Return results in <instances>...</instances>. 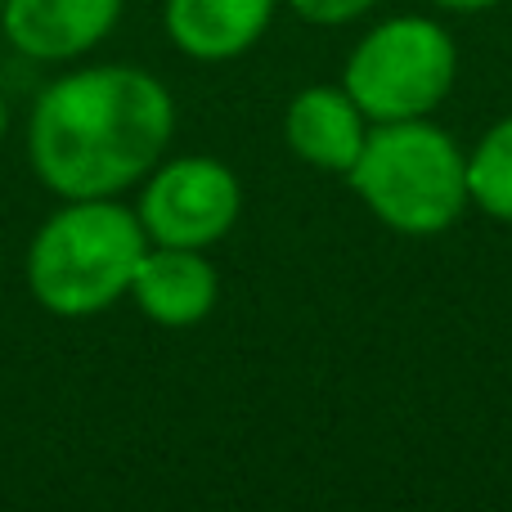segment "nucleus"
I'll return each instance as SVG.
<instances>
[{"mask_svg":"<svg viewBox=\"0 0 512 512\" xmlns=\"http://www.w3.org/2000/svg\"><path fill=\"white\" fill-rule=\"evenodd\" d=\"M454 86V41L432 18H391L355 45L346 95L369 122L427 117Z\"/></svg>","mask_w":512,"mask_h":512,"instance_id":"4","label":"nucleus"},{"mask_svg":"<svg viewBox=\"0 0 512 512\" xmlns=\"http://www.w3.org/2000/svg\"><path fill=\"white\" fill-rule=\"evenodd\" d=\"M288 5L297 9L301 18H310V23H351L373 0H288Z\"/></svg>","mask_w":512,"mask_h":512,"instance_id":"11","label":"nucleus"},{"mask_svg":"<svg viewBox=\"0 0 512 512\" xmlns=\"http://www.w3.org/2000/svg\"><path fill=\"white\" fill-rule=\"evenodd\" d=\"M432 5H445V9H486L495 0H432Z\"/></svg>","mask_w":512,"mask_h":512,"instance_id":"12","label":"nucleus"},{"mask_svg":"<svg viewBox=\"0 0 512 512\" xmlns=\"http://www.w3.org/2000/svg\"><path fill=\"white\" fill-rule=\"evenodd\" d=\"M176 131V104L158 77L99 63L50 81L32 108L27 153L50 194L117 198L158 167Z\"/></svg>","mask_w":512,"mask_h":512,"instance_id":"1","label":"nucleus"},{"mask_svg":"<svg viewBox=\"0 0 512 512\" xmlns=\"http://www.w3.org/2000/svg\"><path fill=\"white\" fill-rule=\"evenodd\" d=\"M5 126H9V113H5V99H0V140H5Z\"/></svg>","mask_w":512,"mask_h":512,"instance_id":"13","label":"nucleus"},{"mask_svg":"<svg viewBox=\"0 0 512 512\" xmlns=\"http://www.w3.org/2000/svg\"><path fill=\"white\" fill-rule=\"evenodd\" d=\"M122 0H5L0 27L27 59L63 63L86 54L117 27Z\"/></svg>","mask_w":512,"mask_h":512,"instance_id":"6","label":"nucleus"},{"mask_svg":"<svg viewBox=\"0 0 512 512\" xmlns=\"http://www.w3.org/2000/svg\"><path fill=\"white\" fill-rule=\"evenodd\" d=\"M243 189L234 171L216 158H176L153 171L140 194V225L149 243L167 248H207L239 221Z\"/></svg>","mask_w":512,"mask_h":512,"instance_id":"5","label":"nucleus"},{"mask_svg":"<svg viewBox=\"0 0 512 512\" xmlns=\"http://www.w3.org/2000/svg\"><path fill=\"white\" fill-rule=\"evenodd\" d=\"M274 0H167V32L189 59H239L270 27Z\"/></svg>","mask_w":512,"mask_h":512,"instance_id":"9","label":"nucleus"},{"mask_svg":"<svg viewBox=\"0 0 512 512\" xmlns=\"http://www.w3.org/2000/svg\"><path fill=\"white\" fill-rule=\"evenodd\" d=\"M468 203L495 221H512V117L490 126L468 158Z\"/></svg>","mask_w":512,"mask_h":512,"instance_id":"10","label":"nucleus"},{"mask_svg":"<svg viewBox=\"0 0 512 512\" xmlns=\"http://www.w3.org/2000/svg\"><path fill=\"white\" fill-rule=\"evenodd\" d=\"M149 252L140 216L113 198H68L27 248V283L50 315L86 319L131 292Z\"/></svg>","mask_w":512,"mask_h":512,"instance_id":"2","label":"nucleus"},{"mask_svg":"<svg viewBox=\"0 0 512 512\" xmlns=\"http://www.w3.org/2000/svg\"><path fill=\"white\" fill-rule=\"evenodd\" d=\"M0 9H5V0H0Z\"/></svg>","mask_w":512,"mask_h":512,"instance_id":"14","label":"nucleus"},{"mask_svg":"<svg viewBox=\"0 0 512 512\" xmlns=\"http://www.w3.org/2000/svg\"><path fill=\"white\" fill-rule=\"evenodd\" d=\"M360 203L396 234H441L468 207V158L423 117L373 122L355 167L346 171Z\"/></svg>","mask_w":512,"mask_h":512,"instance_id":"3","label":"nucleus"},{"mask_svg":"<svg viewBox=\"0 0 512 512\" xmlns=\"http://www.w3.org/2000/svg\"><path fill=\"white\" fill-rule=\"evenodd\" d=\"M364 122H369V117L360 113V104H355L346 90L310 86L288 104L283 135H288V149L297 153L301 162H310V167L351 171L364 149V135H369Z\"/></svg>","mask_w":512,"mask_h":512,"instance_id":"8","label":"nucleus"},{"mask_svg":"<svg viewBox=\"0 0 512 512\" xmlns=\"http://www.w3.org/2000/svg\"><path fill=\"white\" fill-rule=\"evenodd\" d=\"M216 288L221 283H216L212 261H203V248H167V243H158V248L140 256L126 297H135V306L153 324L189 328L212 315Z\"/></svg>","mask_w":512,"mask_h":512,"instance_id":"7","label":"nucleus"}]
</instances>
